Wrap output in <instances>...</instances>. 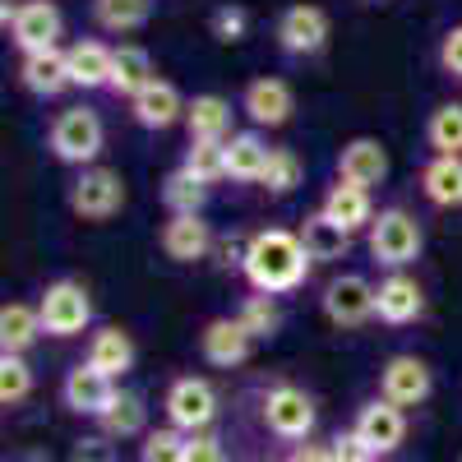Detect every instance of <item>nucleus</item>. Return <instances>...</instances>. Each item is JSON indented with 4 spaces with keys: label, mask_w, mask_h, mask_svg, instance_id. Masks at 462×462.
I'll use <instances>...</instances> for the list:
<instances>
[{
    "label": "nucleus",
    "mask_w": 462,
    "mask_h": 462,
    "mask_svg": "<svg viewBox=\"0 0 462 462\" xmlns=\"http://www.w3.org/2000/svg\"><path fill=\"white\" fill-rule=\"evenodd\" d=\"M365 5H389V0H365Z\"/></svg>",
    "instance_id": "obj_46"
},
{
    "label": "nucleus",
    "mask_w": 462,
    "mask_h": 462,
    "mask_svg": "<svg viewBox=\"0 0 462 462\" xmlns=\"http://www.w3.org/2000/svg\"><path fill=\"white\" fill-rule=\"evenodd\" d=\"M420 315H426V291H420V282L407 268H389L374 282V319L389 328H402V324H416Z\"/></svg>",
    "instance_id": "obj_11"
},
{
    "label": "nucleus",
    "mask_w": 462,
    "mask_h": 462,
    "mask_svg": "<svg viewBox=\"0 0 462 462\" xmlns=\"http://www.w3.org/2000/svg\"><path fill=\"white\" fill-rule=\"evenodd\" d=\"M374 462H379V457H374Z\"/></svg>",
    "instance_id": "obj_47"
},
{
    "label": "nucleus",
    "mask_w": 462,
    "mask_h": 462,
    "mask_svg": "<svg viewBox=\"0 0 462 462\" xmlns=\"http://www.w3.org/2000/svg\"><path fill=\"white\" fill-rule=\"evenodd\" d=\"M259 420L273 439H287V444H300L310 439L315 426H319V407L315 398L300 389V383H268L259 393Z\"/></svg>",
    "instance_id": "obj_3"
},
{
    "label": "nucleus",
    "mask_w": 462,
    "mask_h": 462,
    "mask_svg": "<svg viewBox=\"0 0 462 462\" xmlns=\"http://www.w3.org/2000/svg\"><path fill=\"white\" fill-rule=\"evenodd\" d=\"M430 393H435V374L420 356L398 352V356H389L379 365V398H389L398 407H420Z\"/></svg>",
    "instance_id": "obj_13"
},
{
    "label": "nucleus",
    "mask_w": 462,
    "mask_h": 462,
    "mask_svg": "<svg viewBox=\"0 0 462 462\" xmlns=\"http://www.w3.org/2000/svg\"><path fill=\"white\" fill-rule=\"evenodd\" d=\"M37 315H42L47 337H79L93 324V296H88L84 282L56 278V282L42 287V296H37Z\"/></svg>",
    "instance_id": "obj_7"
},
{
    "label": "nucleus",
    "mask_w": 462,
    "mask_h": 462,
    "mask_svg": "<svg viewBox=\"0 0 462 462\" xmlns=\"http://www.w3.org/2000/svg\"><path fill=\"white\" fill-rule=\"evenodd\" d=\"M65 204L79 222H111L125 208V176L102 167V162L79 167L74 180H69V189H65Z\"/></svg>",
    "instance_id": "obj_6"
},
{
    "label": "nucleus",
    "mask_w": 462,
    "mask_h": 462,
    "mask_svg": "<svg viewBox=\"0 0 462 462\" xmlns=\"http://www.w3.org/2000/svg\"><path fill=\"white\" fill-rule=\"evenodd\" d=\"M162 407H167V426H176L185 435H199L217 420V389L199 374H180V379H171Z\"/></svg>",
    "instance_id": "obj_9"
},
{
    "label": "nucleus",
    "mask_w": 462,
    "mask_h": 462,
    "mask_svg": "<svg viewBox=\"0 0 462 462\" xmlns=\"http://www.w3.org/2000/svg\"><path fill=\"white\" fill-rule=\"evenodd\" d=\"M185 462H226V453H222V439H217L213 430L189 435V444H185Z\"/></svg>",
    "instance_id": "obj_43"
},
{
    "label": "nucleus",
    "mask_w": 462,
    "mask_h": 462,
    "mask_svg": "<svg viewBox=\"0 0 462 462\" xmlns=\"http://www.w3.org/2000/svg\"><path fill=\"white\" fill-rule=\"evenodd\" d=\"M333 222H342L346 231H365L370 222H374V199H370V189L365 185H356V180H333L328 189H324V204H319Z\"/></svg>",
    "instance_id": "obj_24"
},
{
    "label": "nucleus",
    "mask_w": 462,
    "mask_h": 462,
    "mask_svg": "<svg viewBox=\"0 0 462 462\" xmlns=\"http://www.w3.org/2000/svg\"><path fill=\"white\" fill-rule=\"evenodd\" d=\"M319 310L333 328H361L374 319V282L361 273H337L324 282Z\"/></svg>",
    "instance_id": "obj_10"
},
{
    "label": "nucleus",
    "mask_w": 462,
    "mask_h": 462,
    "mask_svg": "<svg viewBox=\"0 0 462 462\" xmlns=\"http://www.w3.org/2000/svg\"><path fill=\"white\" fill-rule=\"evenodd\" d=\"M42 315H37V305H23V300H10L5 310H0V352H28V346L42 337Z\"/></svg>",
    "instance_id": "obj_31"
},
{
    "label": "nucleus",
    "mask_w": 462,
    "mask_h": 462,
    "mask_svg": "<svg viewBox=\"0 0 462 462\" xmlns=\"http://www.w3.org/2000/svg\"><path fill=\"white\" fill-rule=\"evenodd\" d=\"M222 143H226V139H222ZM222 143H213V139H189L180 167H185L189 176H199L204 185L226 180V152H222Z\"/></svg>",
    "instance_id": "obj_36"
},
{
    "label": "nucleus",
    "mask_w": 462,
    "mask_h": 462,
    "mask_svg": "<svg viewBox=\"0 0 462 462\" xmlns=\"http://www.w3.org/2000/svg\"><path fill=\"white\" fill-rule=\"evenodd\" d=\"M282 462H333V448L328 444H315V439H300V444L287 448Z\"/></svg>",
    "instance_id": "obj_44"
},
{
    "label": "nucleus",
    "mask_w": 462,
    "mask_h": 462,
    "mask_svg": "<svg viewBox=\"0 0 462 462\" xmlns=\"http://www.w3.org/2000/svg\"><path fill=\"white\" fill-rule=\"evenodd\" d=\"M208 32H213V42H222V47L245 42L250 37V10L245 5H217L208 14Z\"/></svg>",
    "instance_id": "obj_39"
},
{
    "label": "nucleus",
    "mask_w": 462,
    "mask_h": 462,
    "mask_svg": "<svg viewBox=\"0 0 462 462\" xmlns=\"http://www.w3.org/2000/svg\"><path fill=\"white\" fill-rule=\"evenodd\" d=\"M328 448H333V462H374L370 444H365L356 430H337V435L328 439Z\"/></svg>",
    "instance_id": "obj_41"
},
{
    "label": "nucleus",
    "mask_w": 462,
    "mask_h": 462,
    "mask_svg": "<svg viewBox=\"0 0 462 462\" xmlns=\"http://www.w3.org/2000/svg\"><path fill=\"white\" fill-rule=\"evenodd\" d=\"M273 37H278V51L291 56V60H310L328 47L333 37V19L324 5H310V0H296V5H287L273 23Z\"/></svg>",
    "instance_id": "obj_8"
},
{
    "label": "nucleus",
    "mask_w": 462,
    "mask_h": 462,
    "mask_svg": "<svg viewBox=\"0 0 462 462\" xmlns=\"http://www.w3.org/2000/svg\"><path fill=\"white\" fill-rule=\"evenodd\" d=\"M47 148H51V158L65 162V167H93L102 158V148H106V125H102V116L93 106H65L56 111V121L47 130Z\"/></svg>",
    "instance_id": "obj_2"
},
{
    "label": "nucleus",
    "mask_w": 462,
    "mask_h": 462,
    "mask_svg": "<svg viewBox=\"0 0 462 462\" xmlns=\"http://www.w3.org/2000/svg\"><path fill=\"white\" fill-rule=\"evenodd\" d=\"M208 189L213 185H204L199 176H189L185 167H176L162 180V204H167V213H204L208 208Z\"/></svg>",
    "instance_id": "obj_35"
},
{
    "label": "nucleus",
    "mask_w": 462,
    "mask_h": 462,
    "mask_svg": "<svg viewBox=\"0 0 462 462\" xmlns=\"http://www.w3.org/2000/svg\"><path fill=\"white\" fill-rule=\"evenodd\" d=\"M32 393V365L19 352H0V402L19 407Z\"/></svg>",
    "instance_id": "obj_37"
},
{
    "label": "nucleus",
    "mask_w": 462,
    "mask_h": 462,
    "mask_svg": "<svg viewBox=\"0 0 462 462\" xmlns=\"http://www.w3.org/2000/svg\"><path fill=\"white\" fill-rule=\"evenodd\" d=\"M222 152H226V180H241V185H259L268 158H273V148L259 130H236L222 143Z\"/></svg>",
    "instance_id": "obj_23"
},
{
    "label": "nucleus",
    "mask_w": 462,
    "mask_h": 462,
    "mask_svg": "<svg viewBox=\"0 0 462 462\" xmlns=\"http://www.w3.org/2000/svg\"><path fill=\"white\" fill-rule=\"evenodd\" d=\"M439 69L448 74V79L462 84V23H453V28L439 37Z\"/></svg>",
    "instance_id": "obj_42"
},
{
    "label": "nucleus",
    "mask_w": 462,
    "mask_h": 462,
    "mask_svg": "<svg viewBox=\"0 0 462 462\" xmlns=\"http://www.w3.org/2000/svg\"><path fill=\"white\" fill-rule=\"evenodd\" d=\"M185 97L171 79H152L148 88H139L130 97V116H134V125L148 130V134H162L171 125H185Z\"/></svg>",
    "instance_id": "obj_17"
},
{
    "label": "nucleus",
    "mask_w": 462,
    "mask_h": 462,
    "mask_svg": "<svg viewBox=\"0 0 462 462\" xmlns=\"http://www.w3.org/2000/svg\"><path fill=\"white\" fill-rule=\"evenodd\" d=\"M69 462H121L111 435H84L69 444Z\"/></svg>",
    "instance_id": "obj_40"
},
{
    "label": "nucleus",
    "mask_w": 462,
    "mask_h": 462,
    "mask_svg": "<svg viewBox=\"0 0 462 462\" xmlns=\"http://www.w3.org/2000/svg\"><path fill=\"white\" fill-rule=\"evenodd\" d=\"M0 23H5L10 42L19 47V56L56 51L60 37H65V14L51 5V0H5Z\"/></svg>",
    "instance_id": "obj_5"
},
{
    "label": "nucleus",
    "mask_w": 462,
    "mask_h": 462,
    "mask_svg": "<svg viewBox=\"0 0 462 462\" xmlns=\"http://www.w3.org/2000/svg\"><path fill=\"white\" fill-rule=\"evenodd\" d=\"M134 337L125 333V328H116V324H106V328H97L93 337H88V356L84 361H93L97 370H106L111 379H125L130 370H134Z\"/></svg>",
    "instance_id": "obj_26"
},
{
    "label": "nucleus",
    "mask_w": 462,
    "mask_h": 462,
    "mask_svg": "<svg viewBox=\"0 0 462 462\" xmlns=\"http://www.w3.org/2000/svg\"><path fill=\"white\" fill-rule=\"evenodd\" d=\"M420 195L435 208H462V158L435 152V158L420 167Z\"/></svg>",
    "instance_id": "obj_27"
},
{
    "label": "nucleus",
    "mask_w": 462,
    "mask_h": 462,
    "mask_svg": "<svg viewBox=\"0 0 462 462\" xmlns=\"http://www.w3.org/2000/svg\"><path fill=\"white\" fill-rule=\"evenodd\" d=\"M19 84H23V93L42 97V102H51V97H60L65 88H74L65 51L56 47V51H32V56H23V60H19Z\"/></svg>",
    "instance_id": "obj_21"
},
{
    "label": "nucleus",
    "mask_w": 462,
    "mask_h": 462,
    "mask_svg": "<svg viewBox=\"0 0 462 462\" xmlns=\"http://www.w3.org/2000/svg\"><path fill=\"white\" fill-rule=\"evenodd\" d=\"M337 176L342 180H356L365 189L383 185V180H389V148H383L379 139H370V134L346 139L337 148Z\"/></svg>",
    "instance_id": "obj_19"
},
{
    "label": "nucleus",
    "mask_w": 462,
    "mask_h": 462,
    "mask_svg": "<svg viewBox=\"0 0 462 462\" xmlns=\"http://www.w3.org/2000/svg\"><path fill=\"white\" fill-rule=\"evenodd\" d=\"M250 352H254V337L241 328L236 315H217V319H208L204 333H199V356H204L208 365H217V370L245 365Z\"/></svg>",
    "instance_id": "obj_18"
},
{
    "label": "nucleus",
    "mask_w": 462,
    "mask_h": 462,
    "mask_svg": "<svg viewBox=\"0 0 462 462\" xmlns=\"http://www.w3.org/2000/svg\"><path fill=\"white\" fill-rule=\"evenodd\" d=\"M352 236H356V231H346L342 222H333L324 208L300 222V245H305V254H310L315 263H337V259H346V254H352Z\"/></svg>",
    "instance_id": "obj_22"
},
{
    "label": "nucleus",
    "mask_w": 462,
    "mask_h": 462,
    "mask_svg": "<svg viewBox=\"0 0 462 462\" xmlns=\"http://www.w3.org/2000/svg\"><path fill=\"white\" fill-rule=\"evenodd\" d=\"M97 430L111 435V439H143L148 435V402H143V393L121 389L111 398V407L97 416Z\"/></svg>",
    "instance_id": "obj_28"
},
{
    "label": "nucleus",
    "mask_w": 462,
    "mask_h": 462,
    "mask_svg": "<svg viewBox=\"0 0 462 462\" xmlns=\"http://www.w3.org/2000/svg\"><path fill=\"white\" fill-rule=\"evenodd\" d=\"M236 319H241V328H245L254 342H268V337H278V333H282L278 296H268V291H250V296L236 305Z\"/></svg>",
    "instance_id": "obj_32"
},
{
    "label": "nucleus",
    "mask_w": 462,
    "mask_h": 462,
    "mask_svg": "<svg viewBox=\"0 0 462 462\" xmlns=\"http://www.w3.org/2000/svg\"><path fill=\"white\" fill-rule=\"evenodd\" d=\"M185 444H189V435L176 430V426L148 430L143 444H139V462H185Z\"/></svg>",
    "instance_id": "obj_38"
},
{
    "label": "nucleus",
    "mask_w": 462,
    "mask_h": 462,
    "mask_svg": "<svg viewBox=\"0 0 462 462\" xmlns=\"http://www.w3.org/2000/svg\"><path fill=\"white\" fill-rule=\"evenodd\" d=\"M352 430L370 444L374 457H383V453L402 448V439H407V407H398V402H389V398H370V402L356 407Z\"/></svg>",
    "instance_id": "obj_15"
},
{
    "label": "nucleus",
    "mask_w": 462,
    "mask_h": 462,
    "mask_svg": "<svg viewBox=\"0 0 462 462\" xmlns=\"http://www.w3.org/2000/svg\"><path fill=\"white\" fill-rule=\"evenodd\" d=\"M426 143L448 158H462V102H439L426 116Z\"/></svg>",
    "instance_id": "obj_34"
},
{
    "label": "nucleus",
    "mask_w": 462,
    "mask_h": 462,
    "mask_svg": "<svg viewBox=\"0 0 462 462\" xmlns=\"http://www.w3.org/2000/svg\"><path fill=\"white\" fill-rule=\"evenodd\" d=\"M158 245L171 263H199L213 254L217 236H213V226L204 222V213H171L158 231Z\"/></svg>",
    "instance_id": "obj_16"
},
{
    "label": "nucleus",
    "mask_w": 462,
    "mask_h": 462,
    "mask_svg": "<svg viewBox=\"0 0 462 462\" xmlns=\"http://www.w3.org/2000/svg\"><path fill=\"white\" fill-rule=\"evenodd\" d=\"M65 60H69V79L79 93H97V88H111V60H116V47L97 42V37H79V42L65 47Z\"/></svg>",
    "instance_id": "obj_20"
},
{
    "label": "nucleus",
    "mask_w": 462,
    "mask_h": 462,
    "mask_svg": "<svg viewBox=\"0 0 462 462\" xmlns=\"http://www.w3.org/2000/svg\"><path fill=\"white\" fill-rule=\"evenodd\" d=\"M152 79H158V69H152V56L143 51V47H134V42H125V47H116V60H111V88L106 93H116V97H134L139 88H148Z\"/></svg>",
    "instance_id": "obj_29"
},
{
    "label": "nucleus",
    "mask_w": 462,
    "mask_h": 462,
    "mask_svg": "<svg viewBox=\"0 0 462 462\" xmlns=\"http://www.w3.org/2000/svg\"><path fill=\"white\" fill-rule=\"evenodd\" d=\"M241 111L254 130H282L296 111V93L278 74H259V79H250L241 88Z\"/></svg>",
    "instance_id": "obj_12"
},
{
    "label": "nucleus",
    "mask_w": 462,
    "mask_h": 462,
    "mask_svg": "<svg viewBox=\"0 0 462 462\" xmlns=\"http://www.w3.org/2000/svg\"><path fill=\"white\" fill-rule=\"evenodd\" d=\"M116 393H121V389H116V379L106 370H97L93 361H79L74 370H65V379H60V402L74 416H88V420H97L111 407Z\"/></svg>",
    "instance_id": "obj_14"
},
{
    "label": "nucleus",
    "mask_w": 462,
    "mask_h": 462,
    "mask_svg": "<svg viewBox=\"0 0 462 462\" xmlns=\"http://www.w3.org/2000/svg\"><path fill=\"white\" fill-rule=\"evenodd\" d=\"M365 250L379 268H411L426 250V231L407 208H379L365 226Z\"/></svg>",
    "instance_id": "obj_4"
},
{
    "label": "nucleus",
    "mask_w": 462,
    "mask_h": 462,
    "mask_svg": "<svg viewBox=\"0 0 462 462\" xmlns=\"http://www.w3.org/2000/svg\"><path fill=\"white\" fill-rule=\"evenodd\" d=\"M23 462H51V453H42V448H32V453H28Z\"/></svg>",
    "instance_id": "obj_45"
},
{
    "label": "nucleus",
    "mask_w": 462,
    "mask_h": 462,
    "mask_svg": "<svg viewBox=\"0 0 462 462\" xmlns=\"http://www.w3.org/2000/svg\"><path fill=\"white\" fill-rule=\"evenodd\" d=\"M300 180H305V162L296 158V148H273V158H268V167L259 176V189L268 199H287L300 189Z\"/></svg>",
    "instance_id": "obj_33"
},
{
    "label": "nucleus",
    "mask_w": 462,
    "mask_h": 462,
    "mask_svg": "<svg viewBox=\"0 0 462 462\" xmlns=\"http://www.w3.org/2000/svg\"><path fill=\"white\" fill-rule=\"evenodd\" d=\"M88 14H93V23H97L102 32L125 37V32L148 28V19H152V0H93Z\"/></svg>",
    "instance_id": "obj_30"
},
{
    "label": "nucleus",
    "mask_w": 462,
    "mask_h": 462,
    "mask_svg": "<svg viewBox=\"0 0 462 462\" xmlns=\"http://www.w3.org/2000/svg\"><path fill=\"white\" fill-rule=\"evenodd\" d=\"M315 268V259L305 254L300 245V231L287 226H263L250 236L245 245V263L241 273L250 282V291H268V296H287L305 282V273Z\"/></svg>",
    "instance_id": "obj_1"
},
{
    "label": "nucleus",
    "mask_w": 462,
    "mask_h": 462,
    "mask_svg": "<svg viewBox=\"0 0 462 462\" xmlns=\"http://www.w3.org/2000/svg\"><path fill=\"white\" fill-rule=\"evenodd\" d=\"M231 102L226 97H217V93H195L189 97V106H185V134L189 139H213V143H222V139H231L236 130H231Z\"/></svg>",
    "instance_id": "obj_25"
}]
</instances>
